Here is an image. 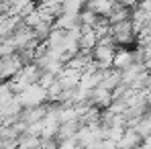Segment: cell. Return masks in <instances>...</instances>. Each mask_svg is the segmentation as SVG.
I'll return each mask as SVG.
<instances>
[{
	"label": "cell",
	"mask_w": 151,
	"mask_h": 149,
	"mask_svg": "<svg viewBox=\"0 0 151 149\" xmlns=\"http://www.w3.org/2000/svg\"><path fill=\"white\" fill-rule=\"evenodd\" d=\"M137 61V57H135V53L129 49H116L114 51V57H112V68H116V70H125L129 66H133Z\"/></svg>",
	"instance_id": "obj_1"
}]
</instances>
